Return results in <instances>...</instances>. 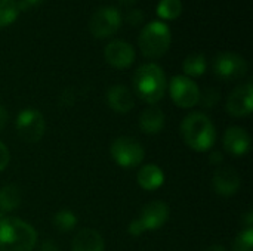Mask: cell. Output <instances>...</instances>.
I'll return each mask as SVG.
<instances>
[{"label":"cell","mask_w":253,"mask_h":251,"mask_svg":"<svg viewBox=\"0 0 253 251\" xmlns=\"http://www.w3.org/2000/svg\"><path fill=\"white\" fill-rule=\"evenodd\" d=\"M181 135L187 146L197 152L209 151L216 142V129L203 112L188 114L181 124Z\"/></svg>","instance_id":"6da1fadb"},{"label":"cell","mask_w":253,"mask_h":251,"mask_svg":"<svg viewBox=\"0 0 253 251\" xmlns=\"http://www.w3.org/2000/svg\"><path fill=\"white\" fill-rule=\"evenodd\" d=\"M133 89L135 93L150 105L162 101L168 89L166 74L162 67L154 62L141 65L133 75Z\"/></svg>","instance_id":"7a4b0ae2"},{"label":"cell","mask_w":253,"mask_h":251,"mask_svg":"<svg viewBox=\"0 0 253 251\" xmlns=\"http://www.w3.org/2000/svg\"><path fill=\"white\" fill-rule=\"evenodd\" d=\"M36 244L37 232L30 223L18 217L0 222V251H33Z\"/></svg>","instance_id":"3957f363"},{"label":"cell","mask_w":253,"mask_h":251,"mask_svg":"<svg viewBox=\"0 0 253 251\" xmlns=\"http://www.w3.org/2000/svg\"><path fill=\"white\" fill-rule=\"evenodd\" d=\"M172 43V33L169 27L162 21L148 22L139 34L141 52L151 59L163 56Z\"/></svg>","instance_id":"277c9868"},{"label":"cell","mask_w":253,"mask_h":251,"mask_svg":"<svg viewBox=\"0 0 253 251\" xmlns=\"http://www.w3.org/2000/svg\"><path fill=\"white\" fill-rule=\"evenodd\" d=\"M110 154L114 163L123 169L138 167L145 158V149L142 143L130 136H120L114 139L110 146Z\"/></svg>","instance_id":"5b68a950"},{"label":"cell","mask_w":253,"mask_h":251,"mask_svg":"<svg viewBox=\"0 0 253 251\" xmlns=\"http://www.w3.org/2000/svg\"><path fill=\"white\" fill-rule=\"evenodd\" d=\"M15 126L19 138L27 143L39 142L46 132V121L43 114L33 108L22 109L16 117Z\"/></svg>","instance_id":"8992f818"},{"label":"cell","mask_w":253,"mask_h":251,"mask_svg":"<svg viewBox=\"0 0 253 251\" xmlns=\"http://www.w3.org/2000/svg\"><path fill=\"white\" fill-rule=\"evenodd\" d=\"M169 93L176 107L188 109L199 104L200 89L197 83L185 75H175L169 83Z\"/></svg>","instance_id":"52a82bcc"},{"label":"cell","mask_w":253,"mask_h":251,"mask_svg":"<svg viewBox=\"0 0 253 251\" xmlns=\"http://www.w3.org/2000/svg\"><path fill=\"white\" fill-rule=\"evenodd\" d=\"M122 25V15L119 9L111 6L99 7L89 21V30L96 38H107L117 33Z\"/></svg>","instance_id":"ba28073f"},{"label":"cell","mask_w":253,"mask_h":251,"mask_svg":"<svg viewBox=\"0 0 253 251\" xmlns=\"http://www.w3.org/2000/svg\"><path fill=\"white\" fill-rule=\"evenodd\" d=\"M213 71L222 80H239L246 75L248 62L236 52H222L213 61Z\"/></svg>","instance_id":"9c48e42d"},{"label":"cell","mask_w":253,"mask_h":251,"mask_svg":"<svg viewBox=\"0 0 253 251\" xmlns=\"http://www.w3.org/2000/svg\"><path fill=\"white\" fill-rule=\"evenodd\" d=\"M253 111L252 83L237 86L227 99V112L233 117H248Z\"/></svg>","instance_id":"30bf717a"},{"label":"cell","mask_w":253,"mask_h":251,"mask_svg":"<svg viewBox=\"0 0 253 251\" xmlns=\"http://www.w3.org/2000/svg\"><path fill=\"white\" fill-rule=\"evenodd\" d=\"M104 56L108 65L117 70H125L135 62V49L125 40H113L105 46Z\"/></svg>","instance_id":"8fae6325"},{"label":"cell","mask_w":253,"mask_h":251,"mask_svg":"<svg viewBox=\"0 0 253 251\" xmlns=\"http://www.w3.org/2000/svg\"><path fill=\"white\" fill-rule=\"evenodd\" d=\"M169 219V207L163 201H151L147 206L142 207L139 222L147 231H157L165 226V223Z\"/></svg>","instance_id":"7c38bea8"},{"label":"cell","mask_w":253,"mask_h":251,"mask_svg":"<svg viewBox=\"0 0 253 251\" xmlns=\"http://www.w3.org/2000/svg\"><path fill=\"white\" fill-rule=\"evenodd\" d=\"M212 185L216 194L222 197H233L240 188V175L230 166H219L213 173Z\"/></svg>","instance_id":"4fadbf2b"},{"label":"cell","mask_w":253,"mask_h":251,"mask_svg":"<svg viewBox=\"0 0 253 251\" xmlns=\"http://www.w3.org/2000/svg\"><path fill=\"white\" fill-rule=\"evenodd\" d=\"M224 148L233 157H243L251 149V136L246 129L233 126L224 135Z\"/></svg>","instance_id":"5bb4252c"},{"label":"cell","mask_w":253,"mask_h":251,"mask_svg":"<svg viewBox=\"0 0 253 251\" xmlns=\"http://www.w3.org/2000/svg\"><path fill=\"white\" fill-rule=\"evenodd\" d=\"M108 107L119 114H127L135 107L133 93L123 84H114L107 90Z\"/></svg>","instance_id":"9a60e30c"},{"label":"cell","mask_w":253,"mask_h":251,"mask_svg":"<svg viewBox=\"0 0 253 251\" xmlns=\"http://www.w3.org/2000/svg\"><path fill=\"white\" fill-rule=\"evenodd\" d=\"M105 250V243L102 235L92 229V228H84L80 229L76 237L73 238L71 243V251H104Z\"/></svg>","instance_id":"2e32d148"},{"label":"cell","mask_w":253,"mask_h":251,"mask_svg":"<svg viewBox=\"0 0 253 251\" xmlns=\"http://www.w3.org/2000/svg\"><path fill=\"white\" fill-rule=\"evenodd\" d=\"M165 121L166 117L163 111L159 107L151 105L142 111L139 117V127L145 135H159L165 127Z\"/></svg>","instance_id":"e0dca14e"},{"label":"cell","mask_w":253,"mask_h":251,"mask_svg":"<svg viewBox=\"0 0 253 251\" xmlns=\"http://www.w3.org/2000/svg\"><path fill=\"white\" fill-rule=\"evenodd\" d=\"M138 183L145 191H156L165 183V173L157 164H144L138 172Z\"/></svg>","instance_id":"ac0fdd59"},{"label":"cell","mask_w":253,"mask_h":251,"mask_svg":"<svg viewBox=\"0 0 253 251\" xmlns=\"http://www.w3.org/2000/svg\"><path fill=\"white\" fill-rule=\"evenodd\" d=\"M22 201L21 191L16 185H4L0 188V212L9 213L19 207Z\"/></svg>","instance_id":"d6986e66"},{"label":"cell","mask_w":253,"mask_h":251,"mask_svg":"<svg viewBox=\"0 0 253 251\" xmlns=\"http://www.w3.org/2000/svg\"><path fill=\"white\" fill-rule=\"evenodd\" d=\"M182 70L185 72V77H200L206 71V58L203 53H191L185 58L182 64Z\"/></svg>","instance_id":"ffe728a7"},{"label":"cell","mask_w":253,"mask_h":251,"mask_svg":"<svg viewBox=\"0 0 253 251\" xmlns=\"http://www.w3.org/2000/svg\"><path fill=\"white\" fill-rule=\"evenodd\" d=\"M182 1L181 0H160L157 4V15L162 19L173 21L182 13Z\"/></svg>","instance_id":"44dd1931"},{"label":"cell","mask_w":253,"mask_h":251,"mask_svg":"<svg viewBox=\"0 0 253 251\" xmlns=\"http://www.w3.org/2000/svg\"><path fill=\"white\" fill-rule=\"evenodd\" d=\"M53 225L59 232H70L76 228L77 225V216L68 210V209H62L59 212L55 213L53 216Z\"/></svg>","instance_id":"7402d4cb"},{"label":"cell","mask_w":253,"mask_h":251,"mask_svg":"<svg viewBox=\"0 0 253 251\" xmlns=\"http://www.w3.org/2000/svg\"><path fill=\"white\" fill-rule=\"evenodd\" d=\"M18 15L19 7L16 0H0V28L13 24Z\"/></svg>","instance_id":"603a6c76"},{"label":"cell","mask_w":253,"mask_h":251,"mask_svg":"<svg viewBox=\"0 0 253 251\" xmlns=\"http://www.w3.org/2000/svg\"><path fill=\"white\" fill-rule=\"evenodd\" d=\"M233 251H253L252 228H246L236 237V240L233 243Z\"/></svg>","instance_id":"cb8c5ba5"},{"label":"cell","mask_w":253,"mask_h":251,"mask_svg":"<svg viewBox=\"0 0 253 251\" xmlns=\"http://www.w3.org/2000/svg\"><path fill=\"white\" fill-rule=\"evenodd\" d=\"M219 92L216 90V89H213V87H211V89H206L203 93L200 92V99H199V104L203 107V108H208V109H211V108H213L218 102H219Z\"/></svg>","instance_id":"d4e9b609"},{"label":"cell","mask_w":253,"mask_h":251,"mask_svg":"<svg viewBox=\"0 0 253 251\" xmlns=\"http://www.w3.org/2000/svg\"><path fill=\"white\" fill-rule=\"evenodd\" d=\"M9 161H10V152L7 146L3 142H0V172H3L9 166Z\"/></svg>","instance_id":"484cf974"},{"label":"cell","mask_w":253,"mask_h":251,"mask_svg":"<svg viewBox=\"0 0 253 251\" xmlns=\"http://www.w3.org/2000/svg\"><path fill=\"white\" fill-rule=\"evenodd\" d=\"M126 21L130 24V25H138L144 21V13L142 10L139 9H132L127 15H126Z\"/></svg>","instance_id":"4316f807"},{"label":"cell","mask_w":253,"mask_h":251,"mask_svg":"<svg viewBox=\"0 0 253 251\" xmlns=\"http://www.w3.org/2000/svg\"><path fill=\"white\" fill-rule=\"evenodd\" d=\"M127 231H129V234H130V235H133V237H139V235H142V234L145 232L144 226L141 225V222H139L138 219H136V220H133V222H130V225H129Z\"/></svg>","instance_id":"83f0119b"},{"label":"cell","mask_w":253,"mask_h":251,"mask_svg":"<svg viewBox=\"0 0 253 251\" xmlns=\"http://www.w3.org/2000/svg\"><path fill=\"white\" fill-rule=\"evenodd\" d=\"M43 0H19L18 1V7H19V12L21 10H27V9H31L37 4H42Z\"/></svg>","instance_id":"f1b7e54d"},{"label":"cell","mask_w":253,"mask_h":251,"mask_svg":"<svg viewBox=\"0 0 253 251\" xmlns=\"http://www.w3.org/2000/svg\"><path fill=\"white\" fill-rule=\"evenodd\" d=\"M222 161H224V155H222V152H219V151L212 152V154L209 155V163H211L212 166H215V167H219V166L222 164Z\"/></svg>","instance_id":"f546056e"},{"label":"cell","mask_w":253,"mask_h":251,"mask_svg":"<svg viewBox=\"0 0 253 251\" xmlns=\"http://www.w3.org/2000/svg\"><path fill=\"white\" fill-rule=\"evenodd\" d=\"M40 251H59V247L55 241L52 240H46L42 243V247H40Z\"/></svg>","instance_id":"4dcf8cb0"},{"label":"cell","mask_w":253,"mask_h":251,"mask_svg":"<svg viewBox=\"0 0 253 251\" xmlns=\"http://www.w3.org/2000/svg\"><path fill=\"white\" fill-rule=\"evenodd\" d=\"M7 120H9V114L6 111V108L3 105H0V132L4 129V126L7 124Z\"/></svg>","instance_id":"1f68e13d"},{"label":"cell","mask_w":253,"mask_h":251,"mask_svg":"<svg viewBox=\"0 0 253 251\" xmlns=\"http://www.w3.org/2000/svg\"><path fill=\"white\" fill-rule=\"evenodd\" d=\"M205 251H227V250H225V247H224V246H218V244H215V246H211L209 249H206Z\"/></svg>","instance_id":"d6a6232c"},{"label":"cell","mask_w":253,"mask_h":251,"mask_svg":"<svg viewBox=\"0 0 253 251\" xmlns=\"http://www.w3.org/2000/svg\"><path fill=\"white\" fill-rule=\"evenodd\" d=\"M119 3H122V4H126V6H130V4H133L136 0H117Z\"/></svg>","instance_id":"836d02e7"},{"label":"cell","mask_w":253,"mask_h":251,"mask_svg":"<svg viewBox=\"0 0 253 251\" xmlns=\"http://www.w3.org/2000/svg\"><path fill=\"white\" fill-rule=\"evenodd\" d=\"M4 217H6V216H4V213H1V212H0V222H1V220H3Z\"/></svg>","instance_id":"e575fe53"}]
</instances>
